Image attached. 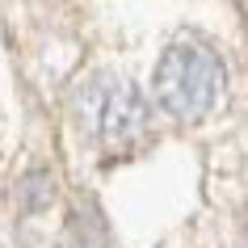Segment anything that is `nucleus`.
Returning <instances> with one entry per match:
<instances>
[{"label": "nucleus", "instance_id": "obj_1", "mask_svg": "<svg viewBox=\"0 0 248 248\" xmlns=\"http://www.w3.org/2000/svg\"><path fill=\"white\" fill-rule=\"evenodd\" d=\"M223 93V63L202 42H172L156 67V101L181 122H198Z\"/></svg>", "mask_w": 248, "mask_h": 248}, {"label": "nucleus", "instance_id": "obj_2", "mask_svg": "<svg viewBox=\"0 0 248 248\" xmlns=\"http://www.w3.org/2000/svg\"><path fill=\"white\" fill-rule=\"evenodd\" d=\"M80 114H84V126L109 152L131 147L147 131V101L126 80H89L80 93Z\"/></svg>", "mask_w": 248, "mask_h": 248}, {"label": "nucleus", "instance_id": "obj_3", "mask_svg": "<svg viewBox=\"0 0 248 248\" xmlns=\"http://www.w3.org/2000/svg\"><path fill=\"white\" fill-rule=\"evenodd\" d=\"M17 202H21V210H46L55 202V177L46 169L26 172L21 185H17Z\"/></svg>", "mask_w": 248, "mask_h": 248}]
</instances>
